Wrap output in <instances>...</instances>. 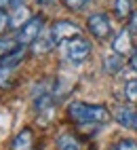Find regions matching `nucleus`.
<instances>
[{"instance_id": "nucleus-15", "label": "nucleus", "mask_w": 137, "mask_h": 150, "mask_svg": "<svg viewBox=\"0 0 137 150\" xmlns=\"http://www.w3.org/2000/svg\"><path fill=\"white\" fill-rule=\"evenodd\" d=\"M15 72L17 68H8V66H0V89H11L15 83Z\"/></svg>"}, {"instance_id": "nucleus-23", "label": "nucleus", "mask_w": 137, "mask_h": 150, "mask_svg": "<svg viewBox=\"0 0 137 150\" xmlns=\"http://www.w3.org/2000/svg\"><path fill=\"white\" fill-rule=\"evenodd\" d=\"M53 2H57V0H36V4H40V6H48Z\"/></svg>"}, {"instance_id": "nucleus-3", "label": "nucleus", "mask_w": 137, "mask_h": 150, "mask_svg": "<svg viewBox=\"0 0 137 150\" xmlns=\"http://www.w3.org/2000/svg\"><path fill=\"white\" fill-rule=\"evenodd\" d=\"M86 32H89L95 40L99 42H105V40H112L114 38V23L107 13L103 11H97V13H91L86 17Z\"/></svg>"}, {"instance_id": "nucleus-22", "label": "nucleus", "mask_w": 137, "mask_h": 150, "mask_svg": "<svg viewBox=\"0 0 137 150\" xmlns=\"http://www.w3.org/2000/svg\"><path fill=\"white\" fill-rule=\"evenodd\" d=\"M15 0H0V8H6V6H13Z\"/></svg>"}, {"instance_id": "nucleus-21", "label": "nucleus", "mask_w": 137, "mask_h": 150, "mask_svg": "<svg viewBox=\"0 0 137 150\" xmlns=\"http://www.w3.org/2000/svg\"><path fill=\"white\" fill-rule=\"evenodd\" d=\"M129 68L133 70V72H137V47H133V51L129 55Z\"/></svg>"}, {"instance_id": "nucleus-5", "label": "nucleus", "mask_w": 137, "mask_h": 150, "mask_svg": "<svg viewBox=\"0 0 137 150\" xmlns=\"http://www.w3.org/2000/svg\"><path fill=\"white\" fill-rule=\"evenodd\" d=\"M46 32H48V36H51V40H53L55 47H61L65 40L82 34V28L76 21H72V19H57V21H53L46 28Z\"/></svg>"}, {"instance_id": "nucleus-17", "label": "nucleus", "mask_w": 137, "mask_h": 150, "mask_svg": "<svg viewBox=\"0 0 137 150\" xmlns=\"http://www.w3.org/2000/svg\"><path fill=\"white\" fill-rule=\"evenodd\" d=\"M17 47V42H15V38H0V59H2L4 55H8L13 51V49Z\"/></svg>"}, {"instance_id": "nucleus-2", "label": "nucleus", "mask_w": 137, "mask_h": 150, "mask_svg": "<svg viewBox=\"0 0 137 150\" xmlns=\"http://www.w3.org/2000/svg\"><path fill=\"white\" fill-rule=\"evenodd\" d=\"M61 51H63V57L67 59L70 64H84L86 59L91 57V51H93V45L86 36L78 34L74 38H70V40H65L61 45Z\"/></svg>"}, {"instance_id": "nucleus-14", "label": "nucleus", "mask_w": 137, "mask_h": 150, "mask_svg": "<svg viewBox=\"0 0 137 150\" xmlns=\"http://www.w3.org/2000/svg\"><path fill=\"white\" fill-rule=\"evenodd\" d=\"M122 97H124V104H137V78H129L124 85H122Z\"/></svg>"}, {"instance_id": "nucleus-24", "label": "nucleus", "mask_w": 137, "mask_h": 150, "mask_svg": "<svg viewBox=\"0 0 137 150\" xmlns=\"http://www.w3.org/2000/svg\"><path fill=\"white\" fill-rule=\"evenodd\" d=\"M135 129H137V118H135Z\"/></svg>"}, {"instance_id": "nucleus-7", "label": "nucleus", "mask_w": 137, "mask_h": 150, "mask_svg": "<svg viewBox=\"0 0 137 150\" xmlns=\"http://www.w3.org/2000/svg\"><path fill=\"white\" fill-rule=\"evenodd\" d=\"M133 47H135L133 45V36H131V32L126 28L118 30V32L114 34V38H112V53L124 57V55H131Z\"/></svg>"}, {"instance_id": "nucleus-11", "label": "nucleus", "mask_w": 137, "mask_h": 150, "mask_svg": "<svg viewBox=\"0 0 137 150\" xmlns=\"http://www.w3.org/2000/svg\"><path fill=\"white\" fill-rule=\"evenodd\" d=\"M112 11H114V15L118 17V19H129L131 17V13L135 11L133 8V0H114L112 2Z\"/></svg>"}, {"instance_id": "nucleus-13", "label": "nucleus", "mask_w": 137, "mask_h": 150, "mask_svg": "<svg viewBox=\"0 0 137 150\" xmlns=\"http://www.w3.org/2000/svg\"><path fill=\"white\" fill-rule=\"evenodd\" d=\"M103 70L107 74H118L122 70V57L116 55V53H107L103 57Z\"/></svg>"}, {"instance_id": "nucleus-4", "label": "nucleus", "mask_w": 137, "mask_h": 150, "mask_svg": "<svg viewBox=\"0 0 137 150\" xmlns=\"http://www.w3.org/2000/svg\"><path fill=\"white\" fill-rule=\"evenodd\" d=\"M44 23H46V19L42 13H34L27 21L17 30V34H15V42L17 45H21V47H32L36 40H38V36H40L44 32Z\"/></svg>"}, {"instance_id": "nucleus-9", "label": "nucleus", "mask_w": 137, "mask_h": 150, "mask_svg": "<svg viewBox=\"0 0 137 150\" xmlns=\"http://www.w3.org/2000/svg\"><path fill=\"white\" fill-rule=\"evenodd\" d=\"M11 150H34V131H32V127H23L21 131L13 137Z\"/></svg>"}, {"instance_id": "nucleus-6", "label": "nucleus", "mask_w": 137, "mask_h": 150, "mask_svg": "<svg viewBox=\"0 0 137 150\" xmlns=\"http://www.w3.org/2000/svg\"><path fill=\"white\" fill-rule=\"evenodd\" d=\"M112 118L116 125L122 129H135V118H137V110L131 104H118L112 110Z\"/></svg>"}, {"instance_id": "nucleus-8", "label": "nucleus", "mask_w": 137, "mask_h": 150, "mask_svg": "<svg viewBox=\"0 0 137 150\" xmlns=\"http://www.w3.org/2000/svg\"><path fill=\"white\" fill-rule=\"evenodd\" d=\"M55 150H84V139L72 131H65L61 135H57Z\"/></svg>"}, {"instance_id": "nucleus-12", "label": "nucleus", "mask_w": 137, "mask_h": 150, "mask_svg": "<svg viewBox=\"0 0 137 150\" xmlns=\"http://www.w3.org/2000/svg\"><path fill=\"white\" fill-rule=\"evenodd\" d=\"M30 17H32V13L27 11L25 4H23V6H15L13 11H11V28H13V30H19Z\"/></svg>"}, {"instance_id": "nucleus-16", "label": "nucleus", "mask_w": 137, "mask_h": 150, "mask_svg": "<svg viewBox=\"0 0 137 150\" xmlns=\"http://www.w3.org/2000/svg\"><path fill=\"white\" fill-rule=\"evenodd\" d=\"M61 2H63V6L67 8V11L78 13V11H84V8L89 6L93 0H61Z\"/></svg>"}, {"instance_id": "nucleus-19", "label": "nucleus", "mask_w": 137, "mask_h": 150, "mask_svg": "<svg viewBox=\"0 0 137 150\" xmlns=\"http://www.w3.org/2000/svg\"><path fill=\"white\" fill-rule=\"evenodd\" d=\"M114 150H137V139H133V137H122V139L116 142Z\"/></svg>"}, {"instance_id": "nucleus-1", "label": "nucleus", "mask_w": 137, "mask_h": 150, "mask_svg": "<svg viewBox=\"0 0 137 150\" xmlns=\"http://www.w3.org/2000/svg\"><path fill=\"white\" fill-rule=\"evenodd\" d=\"M65 114L78 127H84V125H105V123L112 121V112L103 104H89V102H80V99L67 104Z\"/></svg>"}, {"instance_id": "nucleus-10", "label": "nucleus", "mask_w": 137, "mask_h": 150, "mask_svg": "<svg viewBox=\"0 0 137 150\" xmlns=\"http://www.w3.org/2000/svg\"><path fill=\"white\" fill-rule=\"evenodd\" d=\"M53 49H55V45H53L51 36H48L46 28H44V32L38 36V40L32 45V53H34V55H44V53H48V51H53Z\"/></svg>"}, {"instance_id": "nucleus-20", "label": "nucleus", "mask_w": 137, "mask_h": 150, "mask_svg": "<svg viewBox=\"0 0 137 150\" xmlns=\"http://www.w3.org/2000/svg\"><path fill=\"white\" fill-rule=\"evenodd\" d=\"M126 30L131 32V36H137V8L131 13V17L126 19Z\"/></svg>"}, {"instance_id": "nucleus-18", "label": "nucleus", "mask_w": 137, "mask_h": 150, "mask_svg": "<svg viewBox=\"0 0 137 150\" xmlns=\"http://www.w3.org/2000/svg\"><path fill=\"white\" fill-rule=\"evenodd\" d=\"M6 30H11V13L6 8H0V38Z\"/></svg>"}]
</instances>
